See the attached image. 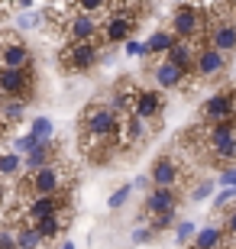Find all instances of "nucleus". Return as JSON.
<instances>
[{
  "instance_id": "obj_1",
  "label": "nucleus",
  "mask_w": 236,
  "mask_h": 249,
  "mask_svg": "<svg viewBox=\"0 0 236 249\" xmlns=\"http://www.w3.org/2000/svg\"><path fill=\"white\" fill-rule=\"evenodd\" d=\"M188 142L214 165H233L236 162V123H200L188 133Z\"/></svg>"
},
{
  "instance_id": "obj_32",
  "label": "nucleus",
  "mask_w": 236,
  "mask_h": 249,
  "mask_svg": "<svg viewBox=\"0 0 236 249\" xmlns=\"http://www.w3.org/2000/svg\"><path fill=\"white\" fill-rule=\"evenodd\" d=\"M172 223H175V211L162 213V217H152V227H155V233H159V230H168Z\"/></svg>"
},
{
  "instance_id": "obj_14",
  "label": "nucleus",
  "mask_w": 236,
  "mask_h": 249,
  "mask_svg": "<svg viewBox=\"0 0 236 249\" xmlns=\"http://www.w3.org/2000/svg\"><path fill=\"white\" fill-rule=\"evenodd\" d=\"M0 42H3L0 65H7V68H33V49L19 36H3V33H0Z\"/></svg>"
},
{
  "instance_id": "obj_30",
  "label": "nucleus",
  "mask_w": 236,
  "mask_h": 249,
  "mask_svg": "<svg viewBox=\"0 0 236 249\" xmlns=\"http://www.w3.org/2000/svg\"><path fill=\"white\" fill-rule=\"evenodd\" d=\"M210 191H214V185H210V181H200V185H194V191H191V201H207Z\"/></svg>"
},
{
  "instance_id": "obj_36",
  "label": "nucleus",
  "mask_w": 236,
  "mask_h": 249,
  "mask_svg": "<svg viewBox=\"0 0 236 249\" xmlns=\"http://www.w3.org/2000/svg\"><path fill=\"white\" fill-rule=\"evenodd\" d=\"M223 230L230 233V240H236V211H227V220H223Z\"/></svg>"
},
{
  "instance_id": "obj_20",
  "label": "nucleus",
  "mask_w": 236,
  "mask_h": 249,
  "mask_svg": "<svg viewBox=\"0 0 236 249\" xmlns=\"http://www.w3.org/2000/svg\"><path fill=\"white\" fill-rule=\"evenodd\" d=\"M68 223H72V213L62 211V213H55V217L39 220V223H36V230L42 233V240H46V243H52L55 236H62V233H65V227H68Z\"/></svg>"
},
{
  "instance_id": "obj_35",
  "label": "nucleus",
  "mask_w": 236,
  "mask_h": 249,
  "mask_svg": "<svg viewBox=\"0 0 236 249\" xmlns=\"http://www.w3.org/2000/svg\"><path fill=\"white\" fill-rule=\"evenodd\" d=\"M127 55H129V58L145 55V42H136V39H129V42H127Z\"/></svg>"
},
{
  "instance_id": "obj_21",
  "label": "nucleus",
  "mask_w": 236,
  "mask_h": 249,
  "mask_svg": "<svg viewBox=\"0 0 236 249\" xmlns=\"http://www.w3.org/2000/svg\"><path fill=\"white\" fill-rule=\"evenodd\" d=\"M26 175V162L19 152H3L0 156V181H13V178Z\"/></svg>"
},
{
  "instance_id": "obj_25",
  "label": "nucleus",
  "mask_w": 236,
  "mask_h": 249,
  "mask_svg": "<svg viewBox=\"0 0 236 249\" xmlns=\"http://www.w3.org/2000/svg\"><path fill=\"white\" fill-rule=\"evenodd\" d=\"M29 133H36L39 139H52L55 126H52V120H49V117H36V120L29 123Z\"/></svg>"
},
{
  "instance_id": "obj_37",
  "label": "nucleus",
  "mask_w": 236,
  "mask_h": 249,
  "mask_svg": "<svg viewBox=\"0 0 236 249\" xmlns=\"http://www.w3.org/2000/svg\"><path fill=\"white\" fill-rule=\"evenodd\" d=\"M10 129H13V123H10L7 117L0 113V139H7V136H10Z\"/></svg>"
},
{
  "instance_id": "obj_38",
  "label": "nucleus",
  "mask_w": 236,
  "mask_h": 249,
  "mask_svg": "<svg viewBox=\"0 0 236 249\" xmlns=\"http://www.w3.org/2000/svg\"><path fill=\"white\" fill-rule=\"evenodd\" d=\"M145 185H152V178H149V175H139L136 181H133V188H145Z\"/></svg>"
},
{
  "instance_id": "obj_33",
  "label": "nucleus",
  "mask_w": 236,
  "mask_h": 249,
  "mask_svg": "<svg viewBox=\"0 0 236 249\" xmlns=\"http://www.w3.org/2000/svg\"><path fill=\"white\" fill-rule=\"evenodd\" d=\"M155 236V227H136L133 230V243H149Z\"/></svg>"
},
{
  "instance_id": "obj_15",
  "label": "nucleus",
  "mask_w": 236,
  "mask_h": 249,
  "mask_svg": "<svg viewBox=\"0 0 236 249\" xmlns=\"http://www.w3.org/2000/svg\"><path fill=\"white\" fill-rule=\"evenodd\" d=\"M23 162H26V172H39V168H46V165L62 162V149H58L55 139H42L29 156H23Z\"/></svg>"
},
{
  "instance_id": "obj_19",
  "label": "nucleus",
  "mask_w": 236,
  "mask_h": 249,
  "mask_svg": "<svg viewBox=\"0 0 236 249\" xmlns=\"http://www.w3.org/2000/svg\"><path fill=\"white\" fill-rule=\"evenodd\" d=\"M17 249H42L46 246V240H42V233L36 230V223H29V220H19L17 227Z\"/></svg>"
},
{
  "instance_id": "obj_13",
  "label": "nucleus",
  "mask_w": 236,
  "mask_h": 249,
  "mask_svg": "<svg viewBox=\"0 0 236 249\" xmlns=\"http://www.w3.org/2000/svg\"><path fill=\"white\" fill-rule=\"evenodd\" d=\"M178 204H182V191L178 188H152L143 201V213L152 220V217H162L168 211H178Z\"/></svg>"
},
{
  "instance_id": "obj_27",
  "label": "nucleus",
  "mask_w": 236,
  "mask_h": 249,
  "mask_svg": "<svg viewBox=\"0 0 236 249\" xmlns=\"http://www.w3.org/2000/svg\"><path fill=\"white\" fill-rule=\"evenodd\" d=\"M0 249H17V230L13 227H0Z\"/></svg>"
},
{
  "instance_id": "obj_17",
  "label": "nucleus",
  "mask_w": 236,
  "mask_h": 249,
  "mask_svg": "<svg viewBox=\"0 0 236 249\" xmlns=\"http://www.w3.org/2000/svg\"><path fill=\"white\" fill-rule=\"evenodd\" d=\"M230 240V233L223 230V227H204V230H198V236L191 240V249H223Z\"/></svg>"
},
{
  "instance_id": "obj_34",
  "label": "nucleus",
  "mask_w": 236,
  "mask_h": 249,
  "mask_svg": "<svg viewBox=\"0 0 236 249\" xmlns=\"http://www.w3.org/2000/svg\"><path fill=\"white\" fill-rule=\"evenodd\" d=\"M220 185H223V188H236V165H227V168H223Z\"/></svg>"
},
{
  "instance_id": "obj_40",
  "label": "nucleus",
  "mask_w": 236,
  "mask_h": 249,
  "mask_svg": "<svg viewBox=\"0 0 236 249\" xmlns=\"http://www.w3.org/2000/svg\"><path fill=\"white\" fill-rule=\"evenodd\" d=\"M62 249H74V243H62Z\"/></svg>"
},
{
  "instance_id": "obj_29",
  "label": "nucleus",
  "mask_w": 236,
  "mask_h": 249,
  "mask_svg": "<svg viewBox=\"0 0 236 249\" xmlns=\"http://www.w3.org/2000/svg\"><path fill=\"white\" fill-rule=\"evenodd\" d=\"M233 197H236V188H223V191L214 197V211H223V207H227Z\"/></svg>"
},
{
  "instance_id": "obj_22",
  "label": "nucleus",
  "mask_w": 236,
  "mask_h": 249,
  "mask_svg": "<svg viewBox=\"0 0 236 249\" xmlns=\"http://www.w3.org/2000/svg\"><path fill=\"white\" fill-rule=\"evenodd\" d=\"M110 3L113 0H74V10H81V13H97V17H104L110 10Z\"/></svg>"
},
{
  "instance_id": "obj_5",
  "label": "nucleus",
  "mask_w": 236,
  "mask_h": 249,
  "mask_svg": "<svg viewBox=\"0 0 236 249\" xmlns=\"http://www.w3.org/2000/svg\"><path fill=\"white\" fill-rule=\"evenodd\" d=\"M97 62H107L104 58V42H74L68 39L58 52V65H62L65 74H88Z\"/></svg>"
},
{
  "instance_id": "obj_23",
  "label": "nucleus",
  "mask_w": 236,
  "mask_h": 249,
  "mask_svg": "<svg viewBox=\"0 0 236 249\" xmlns=\"http://www.w3.org/2000/svg\"><path fill=\"white\" fill-rule=\"evenodd\" d=\"M39 142H42V139H39L36 133H26V136H17V139H13V152H19V156H29V152H33V149H36Z\"/></svg>"
},
{
  "instance_id": "obj_3",
  "label": "nucleus",
  "mask_w": 236,
  "mask_h": 249,
  "mask_svg": "<svg viewBox=\"0 0 236 249\" xmlns=\"http://www.w3.org/2000/svg\"><path fill=\"white\" fill-rule=\"evenodd\" d=\"M19 181H23V188H19L23 201L29 194H68L74 185V172L65 162H55V165H46L39 172H26Z\"/></svg>"
},
{
  "instance_id": "obj_18",
  "label": "nucleus",
  "mask_w": 236,
  "mask_h": 249,
  "mask_svg": "<svg viewBox=\"0 0 236 249\" xmlns=\"http://www.w3.org/2000/svg\"><path fill=\"white\" fill-rule=\"evenodd\" d=\"M175 33L172 29H155L152 36L145 39V55L149 58H162V55H168V49L175 46Z\"/></svg>"
},
{
  "instance_id": "obj_7",
  "label": "nucleus",
  "mask_w": 236,
  "mask_h": 249,
  "mask_svg": "<svg viewBox=\"0 0 236 249\" xmlns=\"http://www.w3.org/2000/svg\"><path fill=\"white\" fill-rule=\"evenodd\" d=\"M149 74H152L155 88H162V91H188L191 84L198 81L194 74L188 71V68H182V65H175L172 58H155L152 65H149Z\"/></svg>"
},
{
  "instance_id": "obj_6",
  "label": "nucleus",
  "mask_w": 236,
  "mask_h": 249,
  "mask_svg": "<svg viewBox=\"0 0 236 249\" xmlns=\"http://www.w3.org/2000/svg\"><path fill=\"white\" fill-rule=\"evenodd\" d=\"M149 178H152V188H178L182 191L184 185H191V165L182 162L175 152H165L152 162Z\"/></svg>"
},
{
  "instance_id": "obj_31",
  "label": "nucleus",
  "mask_w": 236,
  "mask_h": 249,
  "mask_svg": "<svg viewBox=\"0 0 236 249\" xmlns=\"http://www.w3.org/2000/svg\"><path fill=\"white\" fill-rule=\"evenodd\" d=\"M17 23H19V29H33V26H39V23H46V17H36V13H23V17H17Z\"/></svg>"
},
{
  "instance_id": "obj_2",
  "label": "nucleus",
  "mask_w": 236,
  "mask_h": 249,
  "mask_svg": "<svg viewBox=\"0 0 236 249\" xmlns=\"http://www.w3.org/2000/svg\"><path fill=\"white\" fill-rule=\"evenodd\" d=\"M81 136H97L117 142L123 152V117L107 101H91L81 110Z\"/></svg>"
},
{
  "instance_id": "obj_41",
  "label": "nucleus",
  "mask_w": 236,
  "mask_h": 249,
  "mask_svg": "<svg viewBox=\"0 0 236 249\" xmlns=\"http://www.w3.org/2000/svg\"><path fill=\"white\" fill-rule=\"evenodd\" d=\"M0 55H3V42H0Z\"/></svg>"
},
{
  "instance_id": "obj_10",
  "label": "nucleus",
  "mask_w": 236,
  "mask_h": 249,
  "mask_svg": "<svg viewBox=\"0 0 236 249\" xmlns=\"http://www.w3.org/2000/svg\"><path fill=\"white\" fill-rule=\"evenodd\" d=\"M100 29H104V19L97 13H72L65 19L62 26V36L65 39H74V42H97L100 39Z\"/></svg>"
},
{
  "instance_id": "obj_4",
  "label": "nucleus",
  "mask_w": 236,
  "mask_h": 249,
  "mask_svg": "<svg viewBox=\"0 0 236 249\" xmlns=\"http://www.w3.org/2000/svg\"><path fill=\"white\" fill-rule=\"evenodd\" d=\"M207 10L200 3H175L172 17H168V29L178 39H191V42H204L207 39Z\"/></svg>"
},
{
  "instance_id": "obj_39",
  "label": "nucleus",
  "mask_w": 236,
  "mask_h": 249,
  "mask_svg": "<svg viewBox=\"0 0 236 249\" xmlns=\"http://www.w3.org/2000/svg\"><path fill=\"white\" fill-rule=\"evenodd\" d=\"M175 3H204V0H175Z\"/></svg>"
},
{
  "instance_id": "obj_8",
  "label": "nucleus",
  "mask_w": 236,
  "mask_h": 249,
  "mask_svg": "<svg viewBox=\"0 0 236 249\" xmlns=\"http://www.w3.org/2000/svg\"><path fill=\"white\" fill-rule=\"evenodd\" d=\"M33 94H36L33 68H7V65H0V97L3 101H10V97L33 101Z\"/></svg>"
},
{
  "instance_id": "obj_9",
  "label": "nucleus",
  "mask_w": 236,
  "mask_h": 249,
  "mask_svg": "<svg viewBox=\"0 0 236 249\" xmlns=\"http://www.w3.org/2000/svg\"><path fill=\"white\" fill-rule=\"evenodd\" d=\"M200 120L204 123H236V88L210 94L200 104Z\"/></svg>"
},
{
  "instance_id": "obj_26",
  "label": "nucleus",
  "mask_w": 236,
  "mask_h": 249,
  "mask_svg": "<svg viewBox=\"0 0 236 249\" xmlns=\"http://www.w3.org/2000/svg\"><path fill=\"white\" fill-rule=\"evenodd\" d=\"M129 194H133V185H123V188H117V191H113V194L107 197V207H110V211H120V207H123V204L129 201Z\"/></svg>"
},
{
  "instance_id": "obj_12",
  "label": "nucleus",
  "mask_w": 236,
  "mask_h": 249,
  "mask_svg": "<svg viewBox=\"0 0 236 249\" xmlns=\"http://www.w3.org/2000/svg\"><path fill=\"white\" fill-rule=\"evenodd\" d=\"M227 71V52H220L217 46H210L207 39L198 46V58H194V78L198 81H210L217 74Z\"/></svg>"
},
{
  "instance_id": "obj_24",
  "label": "nucleus",
  "mask_w": 236,
  "mask_h": 249,
  "mask_svg": "<svg viewBox=\"0 0 236 249\" xmlns=\"http://www.w3.org/2000/svg\"><path fill=\"white\" fill-rule=\"evenodd\" d=\"M194 236H198V230H194V223H191V220H182L178 227H175V243H178V246H188Z\"/></svg>"
},
{
  "instance_id": "obj_16",
  "label": "nucleus",
  "mask_w": 236,
  "mask_h": 249,
  "mask_svg": "<svg viewBox=\"0 0 236 249\" xmlns=\"http://www.w3.org/2000/svg\"><path fill=\"white\" fill-rule=\"evenodd\" d=\"M145 136H149V120H143V117H136V113L123 117V152L139 149L145 142Z\"/></svg>"
},
{
  "instance_id": "obj_28",
  "label": "nucleus",
  "mask_w": 236,
  "mask_h": 249,
  "mask_svg": "<svg viewBox=\"0 0 236 249\" xmlns=\"http://www.w3.org/2000/svg\"><path fill=\"white\" fill-rule=\"evenodd\" d=\"M26 10V7H33V0H0V19L7 17L10 10Z\"/></svg>"
},
{
  "instance_id": "obj_11",
  "label": "nucleus",
  "mask_w": 236,
  "mask_h": 249,
  "mask_svg": "<svg viewBox=\"0 0 236 249\" xmlns=\"http://www.w3.org/2000/svg\"><path fill=\"white\" fill-rule=\"evenodd\" d=\"M133 113L155 126V123L162 120V113H165L162 88H139V84H133Z\"/></svg>"
}]
</instances>
